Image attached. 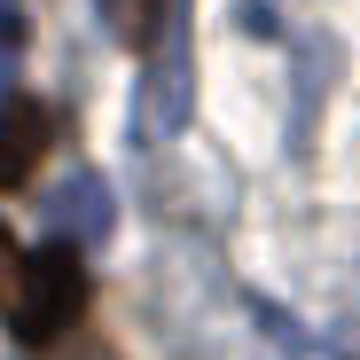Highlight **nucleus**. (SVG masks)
Segmentation results:
<instances>
[{"mask_svg":"<svg viewBox=\"0 0 360 360\" xmlns=\"http://www.w3.org/2000/svg\"><path fill=\"white\" fill-rule=\"evenodd\" d=\"M86 297H94V282H86L79 243H71V235L39 243V251L24 259L16 297H8V329H16V345H32V352L63 345V337L79 329V314H86Z\"/></svg>","mask_w":360,"mask_h":360,"instance_id":"obj_1","label":"nucleus"},{"mask_svg":"<svg viewBox=\"0 0 360 360\" xmlns=\"http://www.w3.org/2000/svg\"><path fill=\"white\" fill-rule=\"evenodd\" d=\"M47 141H55V110L47 102H32V94L0 102V188H24L39 172V157H47Z\"/></svg>","mask_w":360,"mask_h":360,"instance_id":"obj_2","label":"nucleus"},{"mask_svg":"<svg viewBox=\"0 0 360 360\" xmlns=\"http://www.w3.org/2000/svg\"><path fill=\"white\" fill-rule=\"evenodd\" d=\"M55 212V235H71V243H94V235H110V188L86 172V180H71L63 196L47 204Z\"/></svg>","mask_w":360,"mask_h":360,"instance_id":"obj_3","label":"nucleus"},{"mask_svg":"<svg viewBox=\"0 0 360 360\" xmlns=\"http://www.w3.org/2000/svg\"><path fill=\"white\" fill-rule=\"evenodd\" d=\"M94 8H102L110 39L134 47V55H149V47L165 39V0H94Z\"/></svg>","mask_w":360,"mask_h":360,"instance_id":"obj_4","label":"nucleus"},{"mask_svg":"<svg viewBox=\"0 0 360 360\" xmlns=\"http://www.w3.org/2000/svg\"><path fill=\"white\" fill-rule=\"evenodd\" d=\"M24 259H32V251L16 243L8 227H0V306H8V297H16V282H24Z\"/></svg>","mask_w":360,"mask_h":360,"instance_id":"obj_5","label":"nucleus"},{"mask_svg":"<svg viewBox=\"0 0 360 360\" xmlns=\"http://www.w3.org/2000/svg\"><path fill=\"white\" fill-rule=\"evenodd\" d=\"M16 39H24V24H16V8L0 0V55H16Z\"/></svg>","mask_w":360,"mask_h":360,"instance_id":"obj_6","label":"nucleus"}]
</instances>
